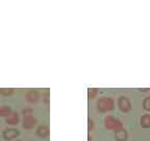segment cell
<instances>
[{
	"mask_svg": "<svg viewBox=\"0 0 150 141\" xmlns=\"http://www.w3.org/2000/svg\"><path fill=\"white\" fill-rule=\"evenodd\" d=\"M88 140L91 141V136H90V135H89V136H88Z\"/></svg>",
	"mask_w": 150,
	"mask_h": 141,
	"instance_id": "ac0fdd59",
	"label": "cell"
},
{
	"mask_svg": "<svg viewBox=\"0 0 150 141\" xmlns=\"http://www.w3.org/2000/svg\"><path fill=\"white\" fill-rule=\"evenodd\" d=\"M20 134L18 130L16 129H5L3 131V138L5 140H12V139L16 138L18 135Z\"/></svg>",
	"mask_w": 150,
	"mask_h": 141,
	"instance_id": "277c9868",
	"label": "cell"
},
{
	"mask_svg": "<svg viewBox=\"0 0 150 141\" xmlns=\"http://www.w3.org/2000/svg\"><path fill=\"white\" fill-rule=\"evenodd\" d=\"M143 108H144V110L150 112V97H145V98H144Z\"/></svg>",
	"mask_w": 150,
	"mask_h": 141,
	"instance_id": "5bb4252c",
	"label": "cell"
},
{
	"mask_svg": "<svg viewBox=\"0 0 150 141\" xmlns=\"http://www.w3.org/2000/svg\"><path fill=\"white\" fill-rule=\"evenodd\" d=\"M50 93L49 92H45L44 94H43V99H44V103H50Z\"/></svg>",
	"mask_w": 150,
	"mask_h": 141,
	"instance_id": "2e32d148",
	"label": "cell"
},
{
	"mask_svg": "<svg viewBox=\"0 0 150 141\" xmlns=\"http://www.w3.org/2000/svg\"><path fill=\"white\" fill-rule=\"evenodd\" d=\"M37 135L41 138H46L49 135V127L47 125H40L37 129Z\"/></svg>",
	"mask_w": 150,
	"mask_h": 141,
	"instance_id": "52a82bcc",
	"label": "cell"
},
{
	"mask_svg": "<svg viewBox=\"0 0 150 141\" xmlns=\"http://www.w3.org/2000/svg\"><path fill=\"white\" fill-rule=\"evenodd\" d=\"M33 109L30 108H26L22 111V114L24 115V117H27V116H33Z\"/></svg>",
	"mask_w": 150,
	"mask_h": 141,
	"instance_id": "9a60e30c",
	"label": "cell"
},
{
	"mask_svg": "<svg viewBox=\"0 0 150 141\" xmlns=\"http://www.w3.org/2000/svg\"><path fill=\"white\" fill-rule=\"evenodd\" d=\"M140 125L144 129H148L150 127V114H145L141 117L140 119Z\"/></svg>",
	"mask_w": 150,
	"mask_h": 141,
	"instance_id": "30bf717a",
	"label": "cell"
},
{
	"mask_svg": "<svg viewBox=\"0 0 150 141\" xmlns=\"http://www.w3.org/2000/svg\"><path fill=\"white\" fill-rule=\"evenodd\" d=\"M115 108V100L112 97H101L97 101V110L100 113H106Z\"/></svg>",
	"mask_w": 150,
	"mask_h": 141,
	"instance_id": "6da1fadb",
	"label": "cell"
},
{
	"mask_svg": "<svg viewBox=\"0 0 150 141\" xmlns=\"http://www.w3.org/2000/svg\"><path fill=\"white\" fill-rule=\"evenodd\" d=\"M16 141H21V140H16Z\"/></svg>",
	"mask_w": 150,
	"mask_h": 141,
	"instance_id": "d6986e66",
	"label": "cell"
},
{
	"mask_svg": "<svg viewBox=\"0 0 150 141\" xmlns=\"http://www.w3.org/2000/svg\"><path fill=\"white\" fill-rule=\"evenodd\" d=\"M93 129H94V121L91 118H88V130L92 131Z\"/></svg>",
	"mask_w": 150,
	"mask_h": 141,
	"instance_id": "e0dca14e",
	"label": "cell"
},
{
	"mask_svg": "<svg viewBox=\"0 0 150 141\" xmlns=\"http://www.w3.org/2000/svg\"><path fill=\"white\" fill-rule=\"evenodd\" d=\"M104 127H105L108 130L114 131L115 133L121 131L122 129H124V127H123V123H122L121 120L117 119V118H115L112 115H108L105 118H104Z\"/></svg>",
	"mask_w": 150,
	"mask_h": 141,
	"instance_id": "7a4b0ae2",
	"label": "cell"
},
{
	"mask_svg": "<svg viewBox=\"0 0 150 141\" xmlns=\"http://www.w3.org/2000/svg\"><path fill=\"white\" fill-rule=\"evenodd\" d=\"M127 137H128V135H127V132L125 129H122L121 131L115 133V138L117 141H126Z\"/></svg>",
	"mask_w": 150,
	"mask_h": 141,
	"instance_id": "9c48e42d",
	"label": "cell"
},
{
	"mask_svg": "<svg viewBox=\"0 0 150 141\" xmlns=\"http://www.w3.org/2000/svg\"><path fill=\"white\" fill-rule=\"evenodd\" d=\"M25 97L29 103H37L39 100V98H40V93L37 90H29L26 93Z\"/></svg>",
	"mask_w": 150,
	"mask_h": 141,
	"instance_id": "5b68a950",
	"label": "cell"
},
{
	"mask_svg": "<svg viewBox=\"0 0 150 141\" xmlns=\"http://www.w3.org/2000/svg\"><path fill=\"white\" fill-rule=\"evenodd\" d=\"M97 93H98V90L96 88H90L89 91H88V98L91 100V99H94L96 97Z\"/></svg>",
	"mask_w": 150,
	"mask_h": 141,
	"instance_id": "7c38bea8",
	"label": "cell"
},
{
	"mask_svg": "<svg viewBox=\"0 0 150 141\" xmlns=\"http://www.w3.org/2000/svg\"><path fill=\"white\" fill-rule=\"evenodd\" d=\"M0 93L4 95V96H8V95L14 93V89L13 88H1L0 89Z\"/></svg>",
	"mask_w": 150,
	"mask_h": 141,
	"instance_id": "4fadbf2b",
	"label": "cell"
},
{
	"mask_svg": "<svg viewBox=\"0 0 150 141\" xmlns=\"http://www.w3.org/2000/svg\"><path fill=\"white\" fill-rule=\"evenodd\" d=\"M118 107L123 113H128L131 110V103L126 96H120L118 98Z\"/></svg>",
	"mask_w": 150,
	"mask_h": 141,
	"instance_id": "3957f363",
	"label": "cell"
},
{
	"mask_svg": "<svg viewBox=\"0 0 150 141\" xmlns=\"http://www.w3.org/2000/svg\"><path fill=\"white\" fill-rule=\"evenodd\" d=\"M35 125H37V119H35L33 116H27V117H24V119H23V127L24 129L30 130V129H33Z\"/></svg>",
	"mask_w": 150,
	"mask_h": 141,
	"instance_id": "8992f818",
	"label": "cell"
},
{
	"mask_svg": "<svg viewBox=\"0 0 150 141\" xmlns=\"http://www.w3.org/2000/svg\"><path fill=\"white\" fill-rule=\"evenodd\" d=\"M12 113V109L8 106H2L0 108V116H2V117H8Z\"/></svg>",
	"mask_w": 150,
	"mask_h": 141,
	"instance_id": "8fae6325",
	"label": "cell"
},
{
	"mask_svg": "<svg viewBox=\"0 0 150 141\" xmlns=\"http://www.w3.org/2000/svg\"><path fill=\"white\" fill-rule=\"evenodd\" d=\"M19 120H20V118H19V114L16 112H13L11 115L8 116V117H6V123H8V125H17L19 122Z\"/></svg>",
	"mask_w": 150,
	"mask_h": 141,
	"instance_id": "ba28073f",
	"label": "cell"
}]
</instances>
